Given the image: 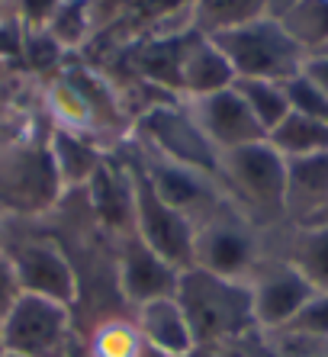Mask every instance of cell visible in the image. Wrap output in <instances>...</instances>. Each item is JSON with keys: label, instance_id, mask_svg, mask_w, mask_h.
<instances>
[{"label": "cell", "instance_id": "cell-1", "mask_svg": "<svg viewBox=\"0 0 328 357\" xmlns=\"http://www.w3.org/2000/svg\"><path fill=\"white\" fill-rule=\"evenodd\" d=\"M235 71V81H290L303 71L306 52L290 39L277 17H258L229 29L206 33Z\"/></svg>", "mask_w": 328, "mask_h": 357}, {"label": "cell", "instance_id": "cell-2", "mask_svg": "<svg viewBox=\"0 0 328 357\" xmlns=\"http://www.w3.org/2000/svg\"><path fill=\"white\" fill-rule=\"evenodd\" d=\"M177 303L193 328L197 344L258 328L248 280H229V277H216L209 271L190 267V271H181Z\"/></svg>", "mask_w": 328, "mask_h": 357}, {"label": "cell", "instance_id": "cell-3", "mask_svg": "<svg viewBox=\"0 0 328 357\" xmlns=\"http://www.w3.org/2000/svg\"><path fill=\"white\" fill-rule=\"evenodd\" d=\"M126 167L132 177V206H135L132 232L155 255H161L167 264H174L177 271H190L193 267V245H197V222L158 197L139 158H132Z\"/></svg>", "mask_w": 328, "mask_h": 357}, {"label": "cell", "instance_id": "cell-4", "mask_svg": "<svg viewBox=\"0 0 328 357\" xmlns=\"http://www.w3.org/2000/svg\"><path fill=\"white\" fill-rule=\"evenodd\" d=\"M219 177L258 216H283L287 197V158L271 142H251L219 155Z\"/></svg>", "mask_w": 328, "mask_h": 357}, {"label": "cell", "instance_id": "cell-5", "mask_svg": "<svg viewBox=\"0 0 328 357\" xmlns=\"http://www.w3.org/2000/svg\"><path fill=\"white\" fill-rule=\"evenodd\" d=\"M258 264V238L245 216L219 203L203 219H197L193 267L229 280H248Z\"/></svg>", "mask_w": 328, "mask_h": 357}, {"label": "cell", "instance_id": "cell-6", "mask_svg": "<svg viewBox=\"0 0 328 357\" xmlns=\"http://www.w3.org/2000/svg\"><path fill=\"white\" fill-rule=\"evenodd\" d=\"M61 177L55 171L49 145L13 142L0 149V209L7 213H42L58 199Z\"/></svg>", "mask_w": 328, "mask_h": 357}, {"label": "cell", "instance_id": "cell-7", "mask_svg": "<svg viewBox=\"0 0 328 357\" xmlns=\"http://www.w3.org/2000/svg\"><path fill=\"white\" fill-rule=\"evenodd\" d=\"M139 132L145 139L148 151H155L161 158H171L184 167L203 171L209 177H219V151L209 145L187 107H174V103H158L142 116Z\"/></svg>", "mask_w": 328, "mask_h": 357}, {"label": "cell", "instance_id": "cell-8", "mask_svg": "<svg viewBox=\"0 0 328 357\" xmlns=\"http://www.w3.org/2000/svg\"><path fill=\"white\" fill-rule=\"evenodd\" d=\"M68 328H71V306L23 293L0 322V338L13 354L58 357L65 351Z\"/></svg>", "mask_w": 328, "mask_h": 357}, {"label": "cell", "instance_id": "cell-9", "mask_svg": "<svg viewBox=\"0 0 328 357\" xmlns=\"http://www.w3.org/2000/svg\"><path fill=\"white\" fill-rule=\"evenodd\" d=\"M248 287H251L255 325L264 328V332L287 328V325L299 316V309L315 296V287H312L290 261L258 264L255 274L248 277Z\"/></svg>", "mask_w": 328, "mask_h": 357}, {"label": "cell", "instance_id": "cell-10", "mask_svg": "<svg viewBox=\"0 0 328 357\" xmlns=\"http://www.w3.org/2000/svg\"><path fill=\"white\" fill-rule=\"evenodd\" d=\"M187 113L193 116V123L200 126V132L209 139V145H213L219 155L267 139V132L261 129L255 113L248 109L241 93L235 91V84L225 87V91L187 100Z\"/></svg>", "mask_w": 328, "mask_h": 357}, {"label": "cell", "instance_id": "cell-11", "mask_svg": "<svg viewBox=\"0 0 328 357\" xmlns=\"http://www.w3.org/2000/svg\"><path fill=\"white\" fill-rule=\"evenodd\" d=\"M10 261L17 267L20 287L29 296H45L55 303L71 306L77 299V274H74L71 261L65 258V251L49 238H29L20 241L17 248H7Z\"/></svg>", "mask_w": 328, "mask_h": 357}, {"label": "cell", "instance_id": "cell-12", "mask_svg": "<svg viewBox=\"0 0 328 357\" xmlns=\"http://www.w3.org/2000/svg\"><path fill=\"white\" fill-rule=\"evenodd\" d=\"M139 165L145 167V174H148V181H151L158 197H161L167 206L187 213L193 222L203 219L209 209L219 206L222 197L213 187L216 177L203 174V171H193V167H184L171 158H161L155 151L139 155Z\"/></svg>", "mask_w": 328, "mask_h": 357}, {"label": "cell", "instance_id": "cell-13", "mask_svg": "<svg viewBox=\"0 0 328 357\" xmlns=\"http://www.w3.org/2000/svg\"><path fill=\"white\" fill-rule=\"evenodd\" d=\"M119 290L139 309L151 299L177 296V283H181V271L174 264L155 255L139 235H126L123 255H119Z\"/></svg>", "mask_w": 328, "mask_h": 357}, {"label": "cell", "instance_id": "cell-14", "mask_svg": "<svg viewBox=\"0 0 328 357\" xmlns=\"http://www.w3.org/2000/svg\"><path fill=\"white\" fill-rule=\"evenodd\" d=\"M135 328L142 335V344L155 348L164 357H187L197 348L193 328H190L177 296L151 299V303L139 306L135 309Z\"/></svg>", "mask_w": 328, "mask_h": 357}, {"label": "cell", "instance_id": "cell-15", "mask_svg": "<svg viewBox=\"0 0 328 357\" xmlns=\"http://www.w3.org/2000/svg\"><path fill=\"white\" fill-rule=\"evenodd\" d=\"M235 84V71L206 33H184L181 49V91L187 100L225 91Z\"/></svg>", "mask_w": 328, "mask_h": 357}, {"label": "cell", "instance_id": "cell-16", "mask_svg": "<svg viewBox=\"0 0 328 357\" xmlns=\"http://www.w3.org/2000/svg\"><path fill=\"white\" fill-rule=\"evenodd\" d=\"M328 199V151L287 158V197H283V216L296 225L309 222Z\"/></svg>", "mask_w": 328, "mask_h": 357}, {"label": "cell", "instance_id": "cell-17", "mask_svg": "<svg viewBox=\"0 0 328 357\" xmlns=\"http://www.w3.org/2000/svg\"><path fill=\"white\" fill-rule=\"evenodd\" d=\"M87 190H91V203H94V213H97L100 222L119 235H132L135 206H132L129 167L113 165V161L107 158L94 171L91 181H87Z\"/></svg>", "mask_w": 328, "mask_h": 357}, {"label": "cell", "instance_id": "cell-18", "mask_svg": "<svg viewBox=\"0 0 328 357\" xmlns=\"http://www.w3.org/2000/svg\"><path fill=\"white\" fill-rule=\"evenodd\" d=\"M45 145L52 151V161H55V171L61 177V187H77V183L87 187L94 171L107 161V155L100 149H94L81 132H71V129H61V126L52 129Z\"/></svg>", "mask_w": 328, "mask_h": 357}, {"label": "cell", "instance_id": "cell-19", "mask_svg": "<svg viewBox=\"0 0 328 357\" xmlns=\"http://www.w3.org/2000/svg\"><path fill=\"white\" fill-rule=\"evenodd\" d=\"M277 20L306 55L328 49V0H290Z\"/></svg>", "mask_w": 328, "mask_h": 357}, {"label": "cell", "instance_id": "cell-20", "mask_svg": "<svg viewBox=\"0 0 328 357\" xmlns=\"http://www.w3.org/2000/svg\"><path fill=\"white\" fill-rule=\"evenodd\" d=\"M181 49L184 36H167V39H155L148 45H139L132 52V65L139 68V75L155 81L158 87L171 93H181Z\"/></svg>", "mask_w": 328, "mask_h": 357}, {"label": "cell", "instance_id": "cell-21", "mask_svg": "<svg viewBox=\"0 0 328 357\" xmlns=\"http://www.w3.org/2000/svg\"><path fill=\"white\" fill-rule=\"evenodd\" d=\"M283 261L299 271L315 287V293H328V229L325 225H296L290 255Z\"/></svg>", "mask_w": 328, "mask_h": 357}, {"label": "cell", "instance_id": "cell-22", "mask_svg": "<svg viewBox=\"0 0 328 357\" xmlns=\"http://www.w3.org/2000/svg\"><path fill=\"white\" fill-rule=\"evenodd\" d=\"M274 149L283 155V158H303V155H319L328 151V126L319 119H309L303 113H293L290 109L287 119L267 135Z\"/></svg>", "mask_w": 328, "mask_h": 357}, {"label": "cell", "instance_id": "cell-23", "mask_svg": "<svg viewBox=\"0 0 328 357\" xmlns=\"http://www.w3.org/2000/svg\"><path fill=\"white\" fill-rule=\"evenodd\" d=\"M235 91L241 93V100L248 103V109L255 113V119L261 123V129L267 135L287 119L290 100L280 81H245V77H238Z\"/></svg>", "mask_w": 328, "mask_h": 357}, {"label": "cell", "instance_id": "cell-24", "mask_svg": "<svg viewBox=\"0 0 328 357\" xmlns=\"http://www.w3.org/2000/svg\"><path fill=\"white\" fill-rule=\"evenodd\" d=\"M267 3L271 0H197V17L203 33H216V29L267 17Z\"/></svg>", "mask_w": 328, "mask_h": 357}, {"label": "cell", "instance_id": "cell-25", "mask_svg": "<svg viewBox=\"0 0 328 357\" xmlns=\"http://www.w3.org/2000/svg\"><path fill=\"white\" fill-rule=\"evenodd\" d=\"M91 26V13H87V0H65L58 13L52 17L49 29L45 33L52 36L55 45H77Z\"/></svg>", "mask_w": 328, "mask_h": 357}, {"label": "cell", "instance_id": "cell-26", "mask_svg": "<svg viewBox=\"0 0 328 357\" xmlns=\"http://www.w3.org/2000/svg\"><path fill=\"white\" fill-rule=\"evenodd\" d=\"M283 91H287L293 113H303V116L319 119V123L328 126V93H322L303 71L296 77H290V81H283Z\"/></svg>", "mask_w": 328, "mask_h": 357}, {"label": "cell", "instance_id": "cell-27", "mask_svg": "<svg viewBox=\"0 0 328 357\" xmlns=\"http://www.w3.org/2000/svg\"><path fill=\"white\" fill-rule=\"evenodd\" d=\"M142 351V335L135 325L113 322L100 325L97 341H94V354L97 357H139Z\"/></svg>", "mask_w": 328, "mask_h": 357}, {"label": "cell", "instance_id": "cell-28", "mask_svg": "<svg viewBox=\"0 0 328 357\" xmlns=\"http://www.w3.org/2000/svg\"><path fill=\"white\" fill-rule=\"evenodd\" d=\"M287 335H299V338H312V341H328V293H315V296L299 309V316L280 328Z\"/></svg>", "mask_w": 328, "mask_h": 357}, {"label": "cell", "instance_id": "cell-29", "mask_svg": "<svg viewBox=\"0 0 328 357\" xmlns=\"http://www.w3.org/2000/svg\"><path fill=\"white\" fill-rule=\"evenodd\" d=\"M20 296H23V287H20L17 267L10 261L7 248H0V322H3V316H7L10 309L17 306Z\"/></svg>", "mask_w": 328, "mask_h": 357}, {"label": "cell", "instance_id": "cell-30", "mask_svg": "<svg viewBox=\"0 0 328 357\" xmlns=\"http://www.w3.org/2000/svg\"><path fill=\"white\" fill-rule=\"evenodd\" d=\"M61 3H65V0H20V17H23V23L29 26V29L42 33V29H49L52 17L58 13Z\"/></svg>", "mask_w": 328, "mask_h": 357}, {"label": "cell", "instance_id": "cell-31", "mask_svg": "<svg viewBox=\"0 0 328 357\" xmlns=\"http://www.w3.org/2000/svg\"><path fill=\"white\" fill-rule=\"evenodd\" d=\"M303 75L309 77L322 93H328V52H315V55H306L303 61Z\"/></svg>", "mask_w": 328, "mask_h": 357}, {"label": "cell", "instance_id": "cell-32", "mask_svg": "<svg viewBox=\"0 0 328 357\" xmlns=\"http://www.w3.org/2000/svg\"><path fill=\"white\" fill-rule=\"evenodd\" d=\"M26 139V129L20 123H10V119L0 116V149H7V145H13V142Z\"/></svg>", "mask_w": 328, "mask_h": 357}, {"label": "cell", "instance_id": "cell-33", "mask_svg": "<svg viewBox=\"0 0 328 357\" xmlns=\"http://www.w3.org/2000/svg\"><path fill=\"white\" fill-rule=\"evenodd\" d=\"M303 225H325V229H328V199H325V203H322V209H319V213H315V216H312L309 222H303Z\"/></svg>", "mask_w": 328, "mask_h": 357}, {"label": "cell", "instance_id": "cell-34", "mask_svg": "<svg viewBox=\"0 0 328 357\" xmlns=\"http://www.w3.org/2000/svg\"><path fill=\"white\" fill-rule=\"evenodd\" d=\"M306 357H328V348H322V351H315V354H306Z\"/></svg>", "mask_w": 328, "mask_h": 357}, {"label": "cell", "instance_id": "cell-35", "mask_svg": "<svg viewBox=\"0 0 328 357\" xmlns=\"http://www.w3.org/2000/svg\"><path fill=\"white\" fill-rule=\"evenodd\" d=\"M0 357H7V344H3V338H0Z\"/></svg>", "mask_w": 328, "mask_h": 357}, {"label": "cell", "instance_id": "cell-36", "mask_svg": "<svg viewBox=\"0 0 328 357\" xmlns=\"http://www.w3.org/2000/svg\"><path fill=\"white\" fill-rule=\"evenodd\" d=\"M7 357H29V354H13V351H7Z\"/></svg>", "mask_w": 328, "mask_h": 357}, {"label": "cell", "instance_id": "cell-37", "mask_svg": "<svg viewBox=\"0 0 328 357\" xmlns=\"http://www.w3.org/2000/svg\"><path fill=\"white\" fill-rule=\"evenodd\" d=\"M0 248H3V229H0Z\"/></svg>", "mask_w": 328, "mask_h": 357}, {"label": "cell", "instance_id": "cell-38", "mask_svg": "<svg viewBox=\"0 0 328 357\" xmlns=\"http://www.w3.org/2000/svg\"><path fill=\"white\" fill-rule=\"evenodd\" d=\"M0 3H3V0H0Z\"/></svg>", "mask_w": 328, "mask_h": 357}, {"label": "cell", "instance_id": "cell-39", "mask_svg": "<svg viewBox=\"0 0 328 357\" xmlns=\"http://www.w3.org/2000/svg\"><path fill=\"white\" fill-rule=\"evenodd\" d=\"M325 52H328V49H325Z\"/></svg>", "mask_w": 328, "mask_h": 357}]
</instances>
